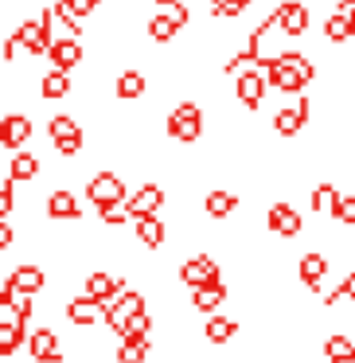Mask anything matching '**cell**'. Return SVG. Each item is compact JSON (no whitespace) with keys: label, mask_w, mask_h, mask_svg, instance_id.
<instances>
[{"label":"cell","mask_w":355,"mask_h":363,"mask_svg":"<svg viewBox=\"0 0 355 363\" xmlns=\"http://www.w3.org/2000/svg\"><path fill=\"white\" fill-rule=\"evenodd\" d=\"M312 79H316V63L308 55H300V51H285V55L266 71V82L277 86L281 94H300Z\"/></svg>","instance_id":"6da1fadb"},{"label":"cell","mask_w":355,"mask_h":363,"mask_svg":"<svg viewBox=\"0 0 355 363\" xmlns=\"http://www.w3.org/2000/svg\"><path fill=\"white\" fill-rule=\"evenodd\" d=\"M168 137L180 145H191L203 137V110L196 102H180L172 113H168Z\"/></svg>","instance_id":"7a4b0ae2"},{"label":"cell","mask_w":355,"mask_h":363,"mask_svg":"<svg viewBox=\"0 0 355 363\" xmlns=\"http://www.w3.org/2000/svg\"><path fill=\"white\" fill-rule=\"evenodd\" d=\"M222 281V269L211 254H191V258L180 262V285L184 289H203V285Z\"/></svg>","instance_id":"3957f363"},{"label":"cell","mask_w":355,"mask_h":363,"mask_svg":"<svg viewBox=\"0 0 355 363\" xmlns=\"http://www.w3.org/2000/svg\"><path fill=\"white\" fill-rule=\"evenodd\" d=\"M86 196H90V203L102 211V207H110V203H125V180H121L118 172H98V176H90V184H86Z\"/></svg>","instance_id":"277c9868"},{"label":"cell","mask_w":355,"mask_h":363,"mask_svg":"<svg viewBox=\"0 0 355 363\" xmlns=\"http://www.w3.org/2000/svg\"><path fill=\"white\" fill-rule=\"evenodd\" d=\"M129 207V219H152V215H160V207H164V188L160 184H141V188L133 191V196L125 199Z\"/></svg>","instance_id":"5b68a950"},{"label":"cell","mask_w":355,"mask_h":363,"mask_svg":"<svg viewBox=\"0 0 355 363\" xmlns=\"http://www.w3.org/2000/svg\"><path fill=\"white\" fill-rule=\"evenodd\" d=\"M141 313H145V297L137 289H125L110 308H106V324H110L113 332H121L129 320H133V316H141Z\"/></svg>","instance_id":"8992f818"},{"label":"cell","mask_w":355,"mask_h":363,"mask_svg":"<svg viewBox=\"0 0 355 363\" xmlns=\"http://www.w3.org/2000/svg\"><path fill=\"white\" fill-rule=\"evenodd\" d=\"M4 289H12V293H20V297H35V293H43L47 289V274H43L40 266H16L9 274V281H4Z\"/></svg>","instance_id":"52a82bcc"},{"label":"cell","mask_w":355,"mask_h":363,"mask_svg":"<svg viewBox=\"0 0 355 363\" xmlns=\"http://www.w3.org/2000/svg\"><path fill=\"white\" fill-rule=\"evenodd\" d=\"M266 227L274 230L277 238H297L305 223H300V211H297L293 203H274V207L266 211Z\"/></svg>","instance_id":"ba28073f"},{"label":"cell","mask_w":355,"mask_h":363,"mask_svg":"<svg viewBox=\"0 0 355 363\" xmlns=\"http://www.w3.org/2000/svg\"><path fill=\"white\" fill-rule=\"evenodd\" d=\"M308 113H312V106H308V98H297L293 106H281V110L274 113V129L281 137H297L300 129H305Z\"/></svg>","instance_id":"9c48e42d"},{"label":"cell","mask_w":355,"mask_h":363,"mask_svg":"<svg viewBox=\"0 0 355 363\" xmlns=\"http://www.w3.org/2000/svg\"><path fill=\"white\" fill-rule=\"evenodd\" d=\"M28 352H32L35 363H63V344L51 328H35L28 336Z\"/></svg>","instance_id":"30bf717a"},{"label":"cell","mask_w":355,"mask_h":363,"mask_svg":"<svg viewBox=\"0 0 355 363\" xmlns=\"http://www.w3.org/2000/svg\"><path fill=\"white\" fill-rule=\"evenodd\" d=\"M67 320L74 324V328H90V324H102L106 320V305H98V301L90 297H71L67 301Z\"/></svg>","instance_id":"8fae6325"},{"label":"cell","mask_w":355,"mask_h":363,"mask_svg":"<svg viewBox=\"0 0 355 363\" xmlns=\"http://www.w3.org/2000/svg\"><path fill=\"white\" fill-rule=\"evenodd\" d=\"M16 43L24 51H32V55H43V51H51V32L43 28V20H24V24H16Z\"/></svg>","instance_id":"7c38bea8"},{"label":"cell","mask_w":355,"mask_h":363,"mask_svg":"<svg viewBox=\"0 0 355 363\" xmlns=\"http://www.w3.org/2000/svg\"><path fill=\"white\" fill-rule=\"evenodd\" d=\"M28 137H32V118H24V113H9V118H0V145H4V149L20 152Z\"/></svg>","instance_id":"4fadbf2b"},{"label":"cell","mask_w":355,"mask_h":363,"mask_svg":"<svg viewBox=\"0 0 355 363\" xmlns=\"http://www.w3.org/2000/svg\"><path fill=\"white\" fill-rule=\"evenodd\" d=\"M277 28H281L285 35H305L308 32V4H300V0H285L281 9L274 12Z\"/></svg>","instance_id":"5bb4252c"},{"label":"cell","mask_w":355,"mask_h":363,"mask_svg":"<svg viewBox=\"0 0 355 363\" xmlns=\"http://www.w3.org/2000/svg\"><path fill=\"white\" fill-rule=\"evenodd\" d=\"M266 71H246V74H238V82H235V94H238V102L242 106H250V110H258L261 106V98H266Z\"/></svg>","instance_id":"9a60e30c"},{"label":"cell","mask_w":355,"mask_h":363,"mask_svg":"<svg viewBox=\"0 0 355 363\" xmlns=\"http://www.w3.org/2000/svg\"><path fill=\"white\" fill-rule=\"evenodd\" d=\"M297 277H300V285L305 289H320V281L328 277V258H324L320 250H308V254H300V262H297Z\"/></svg>","instance_id":"2e32d148"},{"label":"cell","mask_w":355,"mask_h":363,"mask_svg":"<svg viewBox=\"0 0 355 363\" xmlns=\"http://www.w3.org/2000/svg\"><path fill=\"white\" fill-rule=\"evenodd\" d=\"M47 219H59V223H74V219H82L79 196H74V191H67V188L51 191V196H47Z\"/></svg>","instance_id":"e0dca14e"},{"label":"cell","mask_w":355,"mask_h":363,"mask_svg":"<svg viewBox=\"0 0 355 363\" xmlns=\"http://www.w3.org/2000/svg\"><path fill=\"white\" fill-rule=\"evenodd\" d=\"M227 297H230V289H227L222 281L203 285V289H191V308H196V313H203V316H215Z\"/></svg>","instance_id":"ac0fdd59"},{"label":"cell","mask_w":355,"mask_h":363,"mask_svg":"<svg viewBox=\"0 0 355 363\" xmlns=\"http://www.w3.org/2000/svg\"><path fill=\"white\" fill-rule=\"evenodd\" d=\"M238 328H242V324H238L235 316H222V313H215L203 320V336H207V344H215V347L230 344V340L238 336Z\"/></svg>","instance_id":"d6986e66"},{"label":"cell","mask_w":355,"mask_h":363,"mask_svg":"<svg viewBox=\"0 0 355 363\" xmlns=\"http://www.w3.org/2000/svg\"><path fill=\"white\" fill-rule=\"evenodd\" d=\"M47 55H51V63H55V71L67 74V71H74V67L82 63V43L79 40H55Z\"/></svg>","instance_id":"ffe728a7"},{"label":"cell","mask_w":355,"mask_h":363,"mask_svg":"<svg viewBox=\"0 0 355 363\" xmlns=\"http://www.w3.org/2000/svg\"><path fill=\"white\" fill-rule=\"evenodd\" d=\"M137 242L145 246V250H160L164 246V238H168V227H164V219L160 215H152V219H137Z\"/></svg>","instance_id":"44dd1931"},{"label":"cell","mask_w":355,"mask_h":363,"mask_svg":"<svg viewBox=\"0 0 355 363\" xmlns=\"http://www.w3.org/2000/svg\"><path fill=\"white\" fill-rule=\"evenodd\" d=\"M203 211L211 215V219H227V215L238 211V196H235V191H227V188H215V191H207V196H203Z\"/></svg>","instance_id":"7402d4cb"},{"label":"cell","mask_w":355,"mask_h":363,"mask_svg":"<svg viewBox=\"0 0 355 363\" xmlns=\"http://www.w3.org/2000/svg\"><path fill=\"white\" fill-rule=\"evenodd\" d=\"M339 196H344V191H339L332 180H320V184L312 188V196H308V207H312L316 215H336Z\"/></svg>","instance_id":"603a6c76"},{"label":"cell","mask_w":355,"mask_h":363,"mask_svg":"<svg viewBox=\"0 0 355 363\" xmlns=\"http://www.w3.org/2000/svg\"><path fill=\"white\" fill-rule=\"evenodd\" d=\"M324 35H328L332 43H344L355 35V9H339L336 16H328V24H324Z\"/></svg>","instance_id":"cb8c5ba5"},{"label":"cell","mask_w":355,"mask_h":363,"mask_svg":"<svg viewBox=\"0 0 355 363\" xmlns=\"http://www.w3.org/2000/svg\"><path fill=\"white\" fill-rule=\"evenodd\" d=\"M35 176H40V157L20 149L16 157H12V164H9V180L20 184V180H35Z\"/></svg>","instance_id":"d4e9b609"},{"label":"cell","mask_w":355,"mask_h":363,"mask_svg":"<svg viewBox=\"0 0 355 363\" xmlns=\"http://www.w3.org/2000/svg\"><path fill=\"white\" fill-rule=\"evenodd\" d=\"M47 133H51V141H55V145H67V141H82V129H79V121H74L71 113H59V118H51Z\"/></svg>","instance_id":"484cf974"},{"label":"cell","mask_w":355,"mask_h":363,"mask_svg":"<svg viewBox=\"0 0 355 363\" xmlns=\"http://www.w3.org/2000/svg\"><path fill=\"white\" fill-rule=\"evenodd\" d=\"M347 355H355V340L347 336V332H336V336L324 340V359L328 363H339V359H347Z\"/></svg>","instance_id":"4316f807"},{"label":"cell","mask_w":355,"mask_h":363,"mask_svg":"<svg viewBox=\"0 0 355 363\" xmlns=\"http://www.w3.org/2000/svg\"><path fill=\"white\" fill-rule=\"evenodd\" d=\"M20 344H28V324H0V355H12Z\"/></svg>","instance_id":"83f0119b"},{"label":"cell","mask_w":355,"mask_h":363,"mask_svg":"<svg viewBox=\"0 0 355 363\" xmlns=\"http://www.w3.org/2000/svg\"><path fill=\"white\" fill-rule=\"evenodd\" d=\"M113 355H118V363H160L157 355H152L149 340H145V344H121Z\"/></svg>","instance_id":"f1b7e54d"},{"label":"cell","mask_w":355,"mask_h":363,"mask_svg":"<svg viewBox=\"0 0 355 363\" xmlns=\"http://www.w3.org/2000/svg\"><path fill=\"white\" fill-rule=\"evenodd\" d=\"M40 94H43V98H51V102H55V98H67V94H71V79H67L63 71H51V74H43V82H40Z\"/></svg>","instance_id":"f546056e"},{"label":"cell","mask_w":355,"mask_h":363,"mask_svg":"<svg viewBox=\"0 0 355 363\" xmlns=\"http://www.w3.org/2000/svg\"><path fill=\"white\" fill-rule=\"evenodd\" d=\"M145 94V74L141 71H125L118 79V98L121 102H133V98H141Z\"/></svg>","instance_id":"4dcf8cb0"},{"label":"cell","mask_w":355,"mask_h":363,"mask_svg":"<svg viewBox=\"0 0 355 363\" xmlns=\"http://www.w3.org/2000/svg\"><path fill=\"white\" fill-rule=\"evenodd\" d=\"M176 32H180V24H176V20L168 16V12H157V16L149 20V35H152L157 43H168Z\"/></svg>","instance_id":"1f68e13d"},{"label":"cell","mask_w":355,"mask_h":363,"mask_svg":"<svg viewBox=\"0 0 355 363\" xmlns=\"http://www.w3.org/2000/svg\"><path fill=\"white\" fill-rule=\"evenodd\" d=\"M98 215H102L106 227H125V223H129V207L125 203H110V207H102Z\"/></svg>","instance_id":"d6a6232c"},{"label":"cell","mask_w":355,"mask_h":363,"mask_svg":"<svg viewBox=\"0 0 355 363\" xmlns=\"http://www.w3.org/2000/svg\"><path fill=\"white\" fill-rule=\"evenodd\" d=\"M332 219H336L339 227H355V196H339L336 215H332Z\"/></svg>","instance_id":"836d02e7"},{"label":"cell","mask_w":355,"mask_h":363,"mask_svg":"<svg viewBox=\"0 0 355 363\" xmlns=\"http://www.w3.org/2000/svg\"><path fill=\"white\" fill-rule=\"evenodd\" d=\"M16 207V184L0 180V219H9V211Z\"/></svg>","instance_id":"e575fe53"},{"label":"cell","mask_w":355,"mask_h":363,"mask_svg":"<svg viewBox=\"0 0 355 363\" xmlns=\"http://www.w3.org/2000/svg\"><path fill=\"white\" fill-rule=\"evenodd\" d=\"M63 4H67V9H71L79 20L86 16V12H94V9H98V0H63Z\"/></svg>","instance_id":"d590c367"},{"label":"cell","mask_w":355,"mask_h":363,"mask_svg":"<svg viewBox=\"0 0 355 363\" xmlns=\"http://www.w3.org/2000/svg\"><path fill=\"white\" fill-rule=\"evenodd\" d=\"M12 242H16V227L9 219H0V250H9Z\"/></svg>","instance_id":"8d00e7d4"},{"label":"cell","mask_w":355,"mask_h":363,"mask_svg":"<svg viewBox=\"0 0 355 363\" xmlns=\"http://www.w3.org/2000/svg\"><path fill=\"white\" fill-rule=\"evenodd\" d=\"M222 4H230V0H211V12H219ZM246 4H250V0H246Z\"/></svg>","instance_id":"74e56055"},{"label":"cell","mask_w":355,"mask_h":363,"mask_svg":"<svg viewBox=\"0 0 355 363\" xmlns=\"http://www.w3.org/2000/svg\"><path fill=\"white\" fill-rule=\"evenodd\" d=\"M339 9H355V0H339Z\"/></svg>","instance_id":"f35d334b"},{"label":"cell","mask_w":355,"mask_h":363,"mask_svg":"<svg viewBox=\"0 0 355 363\" xmlns=\"http://www.w3.org/2000/svg\"><path fill=\"white\" fill-rule=\"evenodd\" d=\"M339 363H355V355H347V359H339Z\"/></svg>","instance_id":"ab89813d"},{"label":"cell","mask_w":355,"mask_h":363,"mask_svg":"<svg viewBox=\"0 0 355 363\" xmlns=\"http://www.w3.org/2000/svg\"><path fill=\"white\" fill-rule=\"evenodd\" d=\"M0 293H4V289H0Z\"/></svg>","instance_id":"60d3db41"}]
</instances>
